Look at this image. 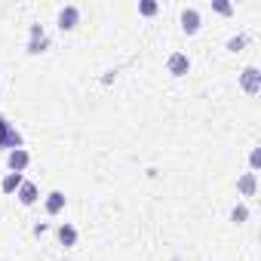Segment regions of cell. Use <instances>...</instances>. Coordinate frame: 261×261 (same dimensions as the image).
<instances>
[{"label": "cell", "instance_id": "6da1fadb", "mask_svg": "<svg viewBox=\"0 0 261 261\" xmlns=\"http://www.w3.org/2000/svg\"><path fill=\"white\" fill-rule=\"evenodd\" d=\"M0 148L4 151H13V148H22V133L0 114Z\"/></svg>", "mask_w": 261, "mask_h": 261}, {"label": "cell", "instance_id": "7a4b0ae2", "mask_svg": "<svg viewBox=\"0 0 261 261\" xmlns=\"http://www.w3.org/2000/svg\"><path fill=\"white\" fill-rule=\"evenodd\" d=\"M31 56H40V53H46L49 49V37H46V31H43V25H31L28 28V46H25Z\"/></svg>", "mask_w": 261, "mask_h": 261}, {"label": "cell", "instance_id": "3957f363", "mask_svg": "<svg viewBox=\"0 0 261 261\" xmlns=\"http://www.w3.org/2000/svg\"><path fill=\"white\" fill-rule=\"evenodd\" d=\"M56 22H59V31H74V28L80 25V7H77V4L62 7L59 16H56Z\"/></svg>", "mask_w": 261, "mask_h": 261}, {"label": "cell", "instance_id": "277c9868", "mask_svg": "<svg viewBox=\"0 0 261 261\" xmlns=\"http://www.w3.org/2000/svg\"><path fill=\"white\" fill-rule=\"evenodd\" d=\"M191 71V59H188V53H172L169 59H166V74H172V77H185Z\"/></svg>", "mask_w": 261, "mask_h": 261}, {"label": "cell", "instance_id": "5b68a950", "mask_svg": "<svg viewBox=\"0 0 261 261\" xmlns=\"http://www.w3.org/2000/svg\"><path fill=\"white\" fill-rule=\"evenodd\" d=\"M200 25H203L200 10H197V7H185V10H181V31H185V34H197Z\"/></svg>", "mask_w": 261, "mask_h": 261}, {"label": "cell", "instance_id": "8992f818", "mask_svg": "<svg viewBox=\"0 0 261 261\" xmlns=\"http://www.w3.org/2000/svg\"><path fill=\"white\" fill-rule=\"evenodd\" d=\"M240 83H243V89H246L249 95H258V92H261V71H258L255 65H249V68L240 74Z\"/></svg>", "mask_w": 261, "mask_h": 261}, {"label": "cell", "instance_id": "52a82bcc", "mask_svg": "<svg viewBox=\"0 0 261 261\" xmlns=\"http://www.w3.org/2000/svg\"><path fill=\"white\" fill-rule=\"evenodd\" d=\"M7 166H10V172H25V169L31 166V154H28L25 148H13V151L7 154Z\"/></svg>", "mask_w": 261, "mask_h": 261}, {"label": "cell", "instance_id": "ba28073f", "mask_svg": "<svg viewBox=\"0 0 261 261\" xmlns=\"http://www.w3.org/2000/svg\"><path fill=\"white\" fill-rule=\"evenodd\" d=\"M65 194L62 191H49L46 194V200H43V209H46V215H62L65 212Z\"/></svg>", "mask_w": 261, "mask_h": 261}, {"label": "cell", "instance_id": "9c48e42d", "mask_svg": "<svg viewBox=\"0 0 261 261\" xmlns=\"http://www.w3.org/2000/svg\"><path fill=\"white\" fill-rule=\"evenodd\" d=\"M237 191H240V197H255V191H258V175H255V172H243V175L237 178Z\"/></svg>", "mask_w": 261, "mask_h": 261}, {"label": "cell", "instance_id": "30bf717a", "mask_svg": "<svg viewBox=\"0 0 261 261\" xmlns=\"http://www.w3.org/2000/svg\"><path fill=\"white\" fill-rule=\"evenodd\" d=\"M16 197H19V203H22V206H34V203L40 200V191H37V185H34V181H22V188L16 191Z\"/></svg>", "mask_w": 261, "mask_h": 261}, {"label": "cell", "instance_id": "8fae6325", "mask_svg": "<svg viewBox=\"0 0 261 261\" xmlns=\"http://www.w3.org/2000/svg\"><path fill=\"white\" fill-rule=\"evenodd\" d=\"M56 237H59V246H65V249L77 246V227H74V224H68V221L56 227Z\"/></svg>", "mask_w": 261, "mask_h": 261}, {"label": "cell", "instance_id": "7c38bea8", "mask_svg": "<svg viewBox=\"0 0 261 261\" xmlns=\"http://www.w3.org/2000/svg\"><path fill=\"white\" fill-rule=\"evenodd\" d=\"M22 181H25V175H22V172H7V175H4V181H0V188H4V194H16V191L22 188Z\"/></svg>", "mask_w": 261, "mask_h": 261}, {"label": "cell", "instance_id": "4fadbf2b", "mask_svg": "<svg viewBox=\"0 0 261 261\" xmlns=\"http://www.w3.org/2000/svg\"><path fill=\"white\" fill-rule=\"evenodd\" d=\"M246 218H249V206H246V203H237V206L230 209V221H233V224H243Z\"/></svg>", "mask_w": 261, "mask_h": 261}, {"label": "cell", "instance_id": "5bb4252c", "mask_svg": "<svg viewBox=\"0 0 261 261\" xmlns=\"http://www.w3.org/2000/svg\"><path fill=\"white\" fill-rule=\"evenodd\" d=\"M157 10H160L157 0H142V4H139V13L142 16H157Z\"/></svg>", "mask_w": 261, "mask_h": 261}, {"label": "cell", "instance_id": "9a60e30c", "mask_svg": "<svg viewBox=\"0 0 261 261\" xmlns=\"http://www.w3.org/2000/svg\"><path fill=\"white\" fill-rule=\"evenodd\" d=\"M212 10L221 13V16H233V7L227 4V0H212Z\"/></svg>", "mask_w": 261, "mask_h": 261}, {"label": "cell", "instance_id": "2e32d148", "mask_svg": "<svg viewBox=\"0 0 261 261\" xmlns=\"http://www.w3.org/2000/svg\"><path fill=\"white\" fill-rule=\"evenodd\" d=\"M249 166H252V172L258 175V166H261V148H252V154H249Z\"/></svg>", "mask_w": 261, "mask_h": 261}, {"label": "cell", "instance_id": "e0dca14e", "mask_svg": "<svg viewBox=\"0 0 261 261\" xmlns=\"http://www.w3.org/2000/svg\"><path fill=\"white\" fill-rule=\"evenodd\" d=\"M243 43H246V37H230V40H227V49H230V53H237Z\"/></svg>", "mask_w": 261, "mask_h": 261}]
</instances>
